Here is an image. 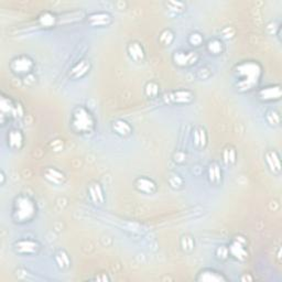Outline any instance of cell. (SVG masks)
<instances>
[{"mask_svg": "<svg viewBox=\"0 0 282 282\" xmlns=\"http://www.w3.org/2000/svg\"><path fill=\"white\" fill-rule=\"evenodd\" d=\"M92 63L89 59H80L68 71L67 76L72 79H82L90 74Z\"/></svg>", "mask_w": 282, "mask_h": 282, "instance_id": "cell-10", "label": "cell"}, {"mask_svg": "<svg viewBox=\"0 0 282 282\" xmlns=\"http://www.w3.org/2000/svg\"><path fill=\"white\" fill-rule=\"evenodd\" d=\"M266 120L272 127L280 126V123H281L280 112L275 109H269L266 112Z\"/></svg>", "mask_w": 282, "mask_h": 282, "instance_id": "cell-31", "label": "cell"}, {"mask_svg": "<svg viewBox=\"0 0 282 282\" xmlns=\"http://www.w3.org/2000/svg\"><path fill=\"white\" fill-rule=\"evenodd\" d=\"M187 43L193 49H197L204 45V36L202 33L197 32V31H194V32H191L189 36H187Z\"/></svg>", "mask_w": 282, "mask_h": 282, "instance_id": "cell-30", "label": "cell"}, {"mask_svg": "<svg viewBox=\"0 0 282 282\" xmlns=\"http://www.w3.org/2000/svg\"><path fill=\"white\" fill-rule=\"evenodd\" d=\"M7 145L11 150H21L24 145V135L20 129H10L7 134Z\"/></svg>", "mask_w": 282, "mask_h": 282, "instance_id": "cell-17", "label": "cell"}, {"mask_svg": "<svg viewBox=\"0 0 282 282\" xmlns=\"http://www.w3.org/2000/svg\"><path fill=\"white\" fill-rule=\"evenodd\" d=\"M145 95L150 99L158 98L160 96V85H159V83H156L155 80L148 82L145 86Z\"/></svg>", "mask_w": 282, "mask_h": 282, "instance_id": "cell-27", "label": "cell"}, {"mask_svg": "<svg viewBox=\"0 0 282 282\" xmlns=\"http://www.w3.org/2000/svg\"><path fill=\"white\" fill-rule=\"evenodd\" d=\"M43 175H45L43 178H45L49 183L53 185H62L64 184L66 181V175L64 174V172H62L58 168L54 167L46 168Z\"/></svg>", "mask_w": 282, "mask_h": 282, "instance_id": "cell-16", "label": "cell"}, {"mask_svg": "<svg viewBox=\"0 0 282 282\" xmlns=\"http://www.w3.org/2000/svg\"><path fill=\"white\" fill-rule=\"evenodd\" d=\"M208 179L209 182L212 185L218 186L221 185L223 182V169L219 165V162L214 161L209 166L208 169Z\"/></svg>", "mask_w": 282, "mask_h": 282, "instance_id": "cell-20", "label": "cell"}, {"mask_svg": "<svg viewBox=\"0 0 282 282\" xmlns=\"http://www.w3.org/2000/svg\"><path fill=\"white\" fill-rule=\"evenodd\" d=\"M216 256H217V258L219 260H227L228 258H230V257H229V252H228V247L225 246V245L219 246L216 249Z\"/></svg>", "mask_w": 282, "mask_h": 282, "instance_id": "cell-33", "label": "cell"}, {"mask_svg": "<svg viewBox=\"0 0 282 282\" xmlns=\"http://www.w3.org/2000/svg\"><path fill=\"white\" fill-rule=\"evenodd\" d=\"M205 46H206V50H208V52L211 55H214V56L222 55L225 51L224 41L221 39V37H217V36L212 37V39H210L208 42L205 43Z\"/></svg>", "mask_w": 282, "mask_h": 282, "instance_id": "cell-22", "label": "cell"}, {"mask_svg": "<svg viewBox=\"0 0 282 282\" xmlns=\"http://www.w3.org/2000/svg\"><path fill=\"white\" fill-rule=\"evenodd\" d=\"M37 212L36 200L29 194L20 193L12 200L11 219L15 224L24 225L33 222Z\"/></svg>", "mask_w": 282, "mask_h": 282, "instance_id": "cell-2", "label": "cell"}, {"mask_svg": "<svg viewBox=\"0 0 282 282\" xmlns=\"http://www.w3.org/2000/svg\"><path fill=\"white\" fill-rule=\"evenodd\" d=\"M87 196L94 204H103L105 202V192L99 182H93L87 187Z\"/></svg>", "mask_w": 282, "mask_h": 282, "instance_id": "cell-19", "label": "cell"}, {"mask_svg": "<svg viewBox=\"0 0 282 282\" xmlns=\"http://www.w3.org/2000/svg\"><path fill=\"white\" fill-rule=\"evenodd\" d=\"M172 60L178 67H191L197 63L199 55L194 50H178L173 53Z\"/></svg>", "mask_w": 282, "mask_h": 282, "instance_id": "cell-8", "label": "cell"}, {"mask_svg": "<svg viewBox=\"0 0 282 282\" xmlns=\"http://www.w3.org/2000/svg\"><path fill=\"white\" fill-rule=\"evenodd\" d=\"M180 247L185 254H191L195 249V239L190 234H185L180 239Z\"/></svg>", "mask_w": 282, "mask_h": 282, "instance_id": "cell-26", "label": "cell"}, {"mask_svg": "<svg viewBox=\"0 0 282 282\" xmlns=\"http://www.w3.org/2000/svg\"><path fill=\"white\" fill-rule=\"evenodd\" d=\"M195 280L203 282H225L229 279L222 271L214 268H203L198 271Z\"/></svg>", "mask_w": 282, "mask_h": 282, "instance_id": "cell-11", "label": "cell"}, {"mask_svg": "<svg viewBox=\"0 0 282 282\" xmlns=\"http://www.w3.org/2000/svg\"><path fill=\"white\" fill-rule=\"evenodd\" d=\"M54 260L56 266H58L61 270H66V269L72 266L71 257L65 249H59L58 252L54 254Z\"/></svg>", "mask_w": 282, "mask_h": 282, "instance_id": "cell-23", "label": "cell"}, {"mask_svg": "<svg viewBox=\"0 0 282 282\" xmlns=\"http://www.w3.org/2000/svg\"><path fill=\"white\" fill-rule=\"evenodd\" d=\"M85 20L92 27L96 28H105L112 23V16L107 11H96L87 15Z\"/></svg>", "mask_w": 282, "mask_h": 282, "instance_id": "cell-9", "label": "cell"}, {"mask_svg": "<svg viewBox=\"0 0 282 282\" xmlns=\"http://www.w3.org/2000/svg\"><path fill=\"white\" fill-rule=\"evenodd\" d=\"M59 21V18L56 17L55 14L51 11H43L42 14L37 17V22H39L42 28H53L56 26V23Z\"/></svg>", "mask_w": 282, "mask_h": 282, "instance_id": "cell-24", "label": "cell"}, {"mask_svg": "<svg viewBox=\"0 0 282 282\" xmlns=\"http://www.w3.org/2000/svg\"><path fill=\"white\" fill-rule=\"evenodd\" d=\"M175 39V34L171 29H164L161 31V33L159 35V42L161 43V46L164 47H170L173 41Z\"/></svg>", "mask_w": 282, "mask_h": 282, "instance_id": "cell-29", "label": "cell"}, {"mask_svg": "<svg viewBox=\"0 0 282 282\" xmlns=\"http://www.w3.org/2000/svg\"><path fill=\"white\" fill-rule=\"evenodd\" d=\"M134 186L138 192L147 194V195H152L158 191V185L154 182V180L147 177V175L136 178L134 181Z\"/></svg>", "mask_w": 282, "mask_h": 282, "instance_id": "cell-12", "label": "cell"}, {"mask_svg": "<svg viewBox=\"0 0 282 282\" xmlns=\"http://www.w3.org/2000/svg\"><path fill=\"white\" fill-rule=\"evenodd\" d=\"M237 89L248 92L256 89L262 77V66L257 61H243L234 68Z\"/></svg>", "mask_w": 282, "mask_h": 282, "instance_id": "cell-1", "label": "cell"}, {"mask_svg": "<svg viewBox=\"0 0 282 282\" xmlns=\"http://www.w3.org/2000/svg\"><path fill=\"white\" fill-rule=\"evenodd\" d=\"M265 164L268 168V170L270 171L273 175H279L281 174V161H280V155L275 151L274 149H269L265 153Z\"/></svg>", "mask_w": 282, "mask_h": 282, "instance_id": "cell-14", "label": "cell"}, {"mask_svg": "<svg viewBox=\"0 0 282 282\" xmlns=\"http://www.w3.org/2000/svg\"><path fill=\"white\" fill-rule=\"evenodd\" d=\"M168 104L172 105H189L195 99V93L191 90L179 89L169 92L164 97Z\"/></svg>", "mask_w": 282, "mask_h": 282, "instance_id": "cell-7", "label": "cell"}, {"mask_svg": "<svg viewBox=\"0 0 282 282\" xmlns=\"http://www.w3.org/2000/svg\"><path fill=\"white\" fill-rule=\"evenodd\" d=\"M166 9L174 15L183 14L186 11V4L183 2H166Z\"/></svg>", "mask_w": 282, "mask_h": 282, "instance_id": "cell-28", "label": "cell"}, {"mask_svg": "<svg viewBox=\"0 0 282 282\" xmlns=\"http://www.w3.org/2000/svg\"><path fill=\"white\" fill-rule=\"evenodd\" d=\"M193 146L198 150H202L206 147L209 142V136L206 129L202 126H196L193 129Z\"/></svg>", "mask_w": 282, "mask_h": 282, "instance_id": "cell-21", "label": "cell"}, {"mask_svg": "<svg viewBox=\"0 0 282 282\" xmlns=\"http://www.w3.org/2000/svg\"><path fill=\"white\" fill-rule=\"evenodd\" d=\"M9 67L11 72L17 75V76L24 78L29 76V75L33 74L35 63L30 55L20 54L15 56V58L10 61Z\"/></svg>", "mask_w": 282, "mask_h": 282, "instance_id": "cell-4", "label": "cell"}, {"mask_svg": "<svg viewBox=\"0 0 282 282\" xmlns=\"http://www.w3.org/2000/svg\"><path fill=\"white\" fill-rule=\"evenodd\" d=\"M111 130L114 131V134L122 138H128L134 133L133 126L125 119H116V120L112 122Z\"/></svg>", "mask_w": 282, "mask_h": 282, "instance_id": "cell-18", "label": "cell"}, {"mask_svg": "<svg viewBox=\"0 0 282 282\" xmlns=\"http://www.w3.org/2000/svg\"><path fill=\"white\" fill-rule=\"evenodd\" d=\"M127 54L136 63H143L146 60V50L139 41H130L127 46Z\"/></svg>", "mask_w": 282, "mask_h": 282, "instance_id": "cell-15", "label": "cell"}, {"mask_svg": "<svg viewBox=\"0 0 282 282\" xmlns=\"http://www.w3.org/2000/svg\"><path fill=\"white\" fill-rule=\"evenodd\" d=\"M2 179H3V181H2V185H4L5 184V179H6V175H5V172L2 170Z\"/></svg>", "mask_w": 282, "mask_h": 282, "instance_id": "cell-34", "label": "cell"}, {"mask_svg": "<svg viewBox=\"0 0 282 282\" xmlns=\"http://www.w3.org/2000/svg\"><path fill=\"white\" fill-rule=\"evenodd\" d=\"M222 161L225 166L234 167L237 162V151L233 146H226L222 152Z\"/></svg>", "mask_w": 282, "mask_h": 282, "instance_id": "cell-25", "label": "cell"}, {"mask_svg": "<svg viewBox=\"0 0 282 282\" xmlns=\"http://www.w3.org/2000/svg\"><path fill=\"white\" fill-rule=\"evenodd\" d=\"M258 98L265 103L277 102L281 98V86L278 84L262 87L258 91Z\"/></svg>", "mask_w": 282, "mask_h": 282, "instance_id": "cell-13", "label": "cell"}, {"mask_svg": "<svg viewBox=\"0 0 282 282\" xmlns=\"http://www.w3.org/2000/svg\"><path fill=\"white\" fill-rule=\"evenodd\" d=\"M229 257L237 261H246L248 259V241L247 238L241 235L235 236L227 246Z\"/></svg>", "mask_w": 282, "mask_h": 282, "instance_id": "cell-5", "label": "cell"}, {"mask_svg": "<svg viewBox=\"0 0 282 282\" xmlns=\"http://www.w3.org/2000/svg\"><path fill=\"white\" fill-rule=\"evenodd\" d=\"M41 244L36 239L31 238H21L12 244V250L17 255L21 256H33L40 252Z\"/></svg>", "mask_w": 282, "mask_h": 282, "instance_id": "cell-6", "label": "cell"}, {"mask_svg": "<svg viewBox=\"0 0 282 282\" xmlns=\"http://www.w3.org/2000/svg\"><path fill=\"white\" fill-rule=\"evenodd\" d=\"M70 127L76 135H92L96 129V118L90 108L78 105L71 112Z\"/></svg>", "mask_w": 282, "mask_h": 282, "instance_id": "cell-3", "label": "cell"}, {"mask_svg": "<svg viewBox=\"0 0 282 282\" xmlns=\"http://www.w3.org/2000/svg\"><path fill=\"white\" fill-rule=\"evenodd\" d=\"M168 182H169V184H170L171 189H173V190H181V189H183V186H184V180L182 179L181 175H179L177 173L171 174L170 177H169Z\"/></svg>", "mask_w": 282, "mask_h": 282, "instance_id": "cell-32", "label": "cell"}]
</instances>
